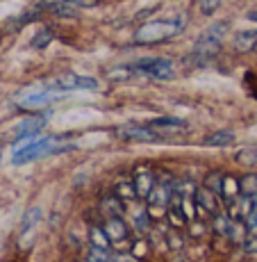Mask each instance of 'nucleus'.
<instances>
[{"mask_svg":"<svg viewBox=\"0 0 257 262\" xmlns=\"http://www.w3.org/2000/svg\"><path fill=\"white\" fill-rule=\"evenodd\" d=\"M225 30H228V21L209 25V28L196 39L194 48H191V53L182 59V64H187V67H203L212 57H216V53L221 50V41H223V37H225Z\"/></svg>","mask_w":257,"mask_h":262,"instance_id":"nucleus-1","label":"nucleus"},{"mask_svg":"<svg viewBox=\"0 0 257 262\" xmlns=\"http://www.w3.org/2000/svg\"><path fill=\"white\" fill-rule=\"evenodd\" d=\"M187 25V16H178V18H162V21H148L134 32V43L139 46H150V43H162L169 39L178 37Z\"/></svg>","mask_w":257,"mask_h":262,"instance_id":"nucleus-2","label":"nucleus"},{"mask_svg":"<svg viewBox=\"0 0 257 262\" xmlns=\"http://www.w3.org/2000/svg\"><path fill=\"white\" fill-rule=\"evenodd\" d=\"M125 69L130 75H150L155 80H171L175 75V62L169 57H146Z\"/></svg>","mask_w":257,"mask_h":262,"instance_id":"nucleus-3","label":"nucleus"},{"mask_svg":"<svg viewBox=\"0 0 257 262\" xmlns=\"http://www.w3.org/2000/svg\"><path fill=\"white\" fill-rule=\"evenodd\" d=\"M62 137H39V139H32L28 146H23L21 150L14 153V164H25L30 160H37V158H43L48 153H62V150H68L71 146H59Z\"/></svg>","mask_w":257,"mask_h":262,"instance_id":"nucleus-4","label":"nucleus"},{"mask_svg":"<svg viewBox=\"0 0 257 262\" xmlns=\"http://www.w3.org/2000/svg\"><path fill=\"white\" fill-rule=\"evenodd\" d=\"M173 187H175V185L171 183L169 178L155 183L150 196L146 199V201H148V208H150V212H153V216H157V219H159V216H164L166 208H169V203H171V196H173Z\"/></svg>","mask_w":257,"mask_h":262,"instance_id":"nucleus-5","label":"nucleus"},{"mask_svg":"<svg viewBox=\"0 0 257 262\" xmlns=\"http://www.w3.org/2000/svg\"><path fill=\"white\" fill-rule=\"evenodd\" d=\"M53 92H78V89H98V80L87 78V75L62 73L55 78L53 84H48Z\"/></svg>","mask_w":257,"mask_h":262,"instance_id":"nucleus-6","label":"nucleus"},{"mask_svg":"<svg viewBox=\"0 0 257 262\" xmlns=\"http://www.w3.org/2000/svg\"><path fill=\"white\" fill-rule=\"evenodd\" d=\"M221 210V199L214 194V191H209L207 187H200L196 189L194 194V212L198 214V219H212L216 212Z\"/></svg>","mask_w":257,"mask_h":262,"instance_id":"nucleus-7","label":"nucleus"},{"mask_svg":"<svg viewBox=\"0 0 257 262\" xmlns=\"http://www.w3.org/2000/svg\"><path fill=\"white\" fill-rule=\"evenodd\" d=\"M146 128L155 135L157 139L162 137H173V135H182L189 130V123L182 119H173V117H162V119H153L146 123Z\"/></svg>","mask_w":257,"mask_h":262,"instance_id":"nucleus-8","label":"nucleus"},{"mask_svg":"<svg viewBox=\"0 0 257 262\" xmlns=\"http://www.w3.org/2000/svg\"><path fill=\"white\" fill-rule=\"evenodd\" d=\"M55 98V92L50 87L41 89H28V92L16 96V105L18 107H28V110H37V107H46L50 100Z\"/></svg>","mask_w":257,"mask_h":262,"instance_id":"nucleus-9","label":"nucleus"},{"mask_svg":"<svg viewBox=\"0 0 257 262\" xmlns=\"http://www.w3.org/2000/svg\"><path fill=\"white\" fill-rule=\"evenodd\" d=\"M155 183H157V178H155V173L150 169H146V167L137 169V173H134V180H132L137 199H144V201L148 199L150 191H153V187H155Z\"/></svg>","mask_w":257,"mask_h":262,"instance_id":"nucleus-10","label":"nucleus"},{"mask_svg":"<svg viewBox=\"0 0 257 262\" xmlns=\"http://www.w3.org/2000/svg\"><path fill=\"white\" fill-rule=\"evenodd\" d=\"M116 137L123 142H157V137L146 125H121L116 128Z\"/></svg>","mask_w":257,"mask_h":262,"instance_id":"nucleus-11","label":"nucleus"},{"mask_svg":"<svg viewBox=\"0 0 257 262\" xmlns=\"http://www.w3.org/2000/svg\"><path fill=\"white\" fill-rule=\"evenodd\" d=\"M103 230H105V235H107L109 244H123V242L128 239V226H125L123 216H107Z\"/></svg>","mask_w":257,"mask_h":262,"instance_id":"nucleus-12","label":"nucleus"},{"mask_svg":"<svg viewBox=\"0 0 257 262\" xmlns=\"http://www.w3.org/2000/svg\"><path fill=\"white\" fill-rule=\"evenodd\" d=\"M232 46L237 53H246V50H253L257 46V30H241L235 37Z\"/></svg>","mask_w":257,"mask_h":262,"instance_id":"nucleus-13","label":"nucleus"},{"mask_svg":"<svg viewBox=\"0 0 257 262\" xmlns=\"http://www.w3.org/2000/svg\"><path fill=\"white\" fill-rule=\"evenodd\" d=\"M43 125H46V121H43V119H25V121H21V123L16 125V133H18V137H21V139L34 137V135L43 128Z\"/></svg>","mask_w":257,"mask_h":262,"instance_id":"nucleus-14","label":"nucleus"},{"mask_svg":"<svg viewBox=\"0 0 257 262\" xmlns=\"http://www.w3.org/2000/svg\"><path fill=\"white\" fill-rule=\"evenodd\" d=\"M100 210L107 216H123V203H121L114 194L105 196V199L100 201Z\"/></svg>","mask_w":257,"mask_h":262,"instance_id":"nucleus-15","label":"nucleus"},{"mask_svg":"<svg viewBox=\"0 0 257 262\" xmlns=\"http://www.w3.org/2000/svg\"><path fill=\"white\" fill-rule=\"evenodd\" d=\"M89 239H91L94 249H100V251H109V246H112L100 226H91V228H89Z\"/></svg>","mask_w":257,"mask_h":262,"instance_id":"nucleus-16","label":"nucleus"},{"mask_svg":"<svg viewBox=\"0 0 257 262\" xmlns=\"http://www.w3.org/2000/svg\"><path fill=\"white\" fill-rule=\"evenodd\" d=\"M41 221V210L39 208H30L28 212L23 214V221H21V235H28L34 226H39Z\"/></svg>","mask_w":257,"mask_h":262,"instance_id":"nucleus-17","label":"nucleus"},{"mask_svg":"<svg viewBox=\"0 0 257 262\" xmlns=\"http://www.w3.org/2000/svg\"><path fill=\"white\" fill-rule=\"evenodd\" d=\"M114 196L119 201H134L137 194H134V185L130 180H121V183L114 185Z\"/></svg>","mask_w":257,"mask_h":262,"instance_id":"nucleus-18","label":"nucleus"},{"mask_svg":"<svg viewBox=\"0 0 257 262\" xmlns=\"http://www.w3.org/2000/svg\"><path fill=\"white\" fill-rule=\"evenodd\" d=\"M41 5H43V9H50V12L57 14V16H75V14H78V9L62 3V0H57V3H41Z\"/></svg>","mask_w":257,"mask_h":262,"instance_id":"nucleus-19","label":"nucleus"},{"mask_svg":"<svg viewBox=\"0 0 257 262\" xmlns=\"http://www.w3.org/2000/svg\"><path fill=\"white\" fill-rule=\"evenodd\" d=\"M50 41H53V28H41V30H39V32L32 37V41H30V48L41 50V48H46Z\"/></svg>","mask_w":257,"mask_h":262,"instance_id":"nucleus-20","label":"nucleus"},{"mask_svg":"<svg viewBox=\"0 0 257 262\" xmlns=\"http://www.w3.org/2000/svg\"><path fill=\"white\" fill-rule=\"evenodd\" d=\"M235 160L244 167H253L257 164V146H248V148H241L239 153L235 155Z\"/></svg>","mask_w":257,"mask_h":262,"instance_id":"nucleus-21","label":"nucleus"},{"mask_svg":"<svg viewBox=\"0 0 257 262\" xmlns=\"http://www.w3.org/2000/svg\"><path fill=\"white\" fill-rule=\"evenodd\" d=\"M235 142V135L230 130H223V133H214L205 139V146H230Z\"/></svg>","mask_w":257,"mask_h":262,"instance_id":"nucleus-22","label":"nucleus"},{"mask_svg":"<svg viewBox=\"0 0 257 262\" xmlns=\"http://www.w3.org/2000/svg\"><path fill=\"white\" fill-rule=\"evenodd\" d=\"M228 226H230V216L225 212H216L212 216V230H214L216 235H228Z\"/></svg>","mask_w":257,"mask_h":262,"instance_id":"nucleus-23","label":"nucleus"},{"mask_svg":"<svg viewBox=\"0 0 257 262\" xmlns=\"http://www.w3.org/2000/svg\"><path fill=\"white\" fill-rule=\"evenodd\" d=\"M239 194L246 196V199L257 194V176H244L239 180Z\"/></svg>","mask_w":257,"mask_h":262,"instance_id":"nucleus-24","label":"nucleus"},{"mask_svg":"<svg viewBox=\"0 0 257 262\" xmlns=\"http://www.w3.org/2000/svg\"><path fill=\"white\" fill-rule=\"evenodd\" d=\"M221 185H223V173H209L203 187H207L209 191H214V194L219 196L221 194Z\"/></svg>","mask_w":257,"mask_h":262,"instance_id":"nucleus-25","label":"nucleus"},{"mask_svg":"<svg viewBox=\"0 0 257 262\" xmlns=\"http://www.w3.org/2000/svg\"><path fill=\"white\" fill-rule=\"evenodd\" d=\"M114 255L109 253V251H100V249H89V253H87V262H112Z\"/></svg>","mask_w":257,"mask_h":262,"instance_id":"nucleus-26","label":"nucleus"},{"mask_svg":"<svg viewBox=\"0 0 257 262\" xmlns=\"http://www.w3.org/2000/svg\"><path fill=\"white\" fill-rule=\"evenodd\" d=\"M134 221H137V228H139V233H148V212L146 210H137L134 212Z\"/></svg>","mask_w":257,"mask_h":262,"instance_id":"nucleus-27","label":"nucleus"},{"mask_svg":"<svg viewBox=\"0 0 257 262\" xmlns=\"http://www.w3.org/2000/svg\"><path fill=\"white\" fill-rule=\"evenodd\" d=\"M223 3V0H198V5H200V12L203 14H214L216 9H219V5Z\"/></svg>","mask_w":257,"mask_h":262,"instance_id":"nucleus-28","label":"nucleus"},{"mask_svg":"<svg viewBox=\"0 0 257 262\" xmlns=\"http://www.w3.org/2000/svg\"><path fill=\"white\" fill-rule=\"evenodd\" d=\"M241 244H244V251H246V253L257 255V235H246Z\"/></svg>","mask_w":257,"mask_h":262,"instance_id":"nucleus-29","label":"nucleus"},{"mask_svg":"<svg viewBox=\"0 0 257 262\" xmlns=\"http://www.w3.org/2000/svg\"><path fill=\"white\" fill-rule=\"evenodd\" d=\"M189 228H191V235H194V237H198V235L205 233V221L203 219H191L189 221Z\"/></svg>","mask_w":257,"mask_h":262,"instance_id":"nucleus-30","label":"nucleus"},{"mask_svg":"<svg viewBox=\"0 0 257 262\" xmlns=\"http://www.w3.org/2000/svg\"><path fill=\"white\" fill-rule=\"evenodd\" d=\"M62 3H66V5H71V7H94L96 5V0H62Z\"/></svg>","mask_w":257,"mask_h":262,"instance_id":"nucleus-31","label":"nucleus"},{"mask_svg":"<svg viewBox=\"0 0 257 262\" xmlns=\"http://www.w3.org/2000/svg\"><path fill=\"white\" fill-rule=\"evenodd\" d=\"M0 160H3V150H0Z\"/></svg>","mask_w":257,"mask_h":262,"instance_id":"nucleus-32","label":"nucleus"}]
</instances>
